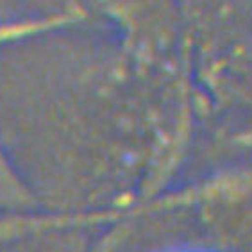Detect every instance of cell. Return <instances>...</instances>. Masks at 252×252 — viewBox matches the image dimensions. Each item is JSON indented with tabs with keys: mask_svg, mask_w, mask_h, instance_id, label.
<instances>
[]
</instances>
